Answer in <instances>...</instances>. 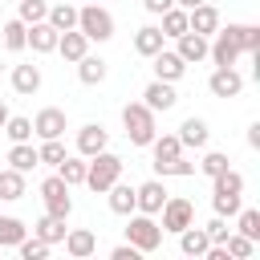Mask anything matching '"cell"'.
Wrapping results in <instances>:
<instances>
[{
	"label": "cell",
	"instance_id": "ab89813d",
	"mask_svg": "<svg viewBox=\"0 0 260 260\" xmlns=\"http://www.w3.org/2000/svg\"><path fill=\"white\" fill-rule=\"evenodd\" d=\"M223 252H228V256H236V260H252V252H256V244H252V240H244V236H236V232H232V236H228V240H223Z\"/></svg>",
	"mask_w": 260,
	"mask_h": 260
},
{
	"label": "cell",
	"instance_id": "f1b7e54d",
	"mask_svg": "<svg viewBox=\"0 0 260 260\" xmlns=\"http://www.w3.org/2000/svg\"><path fill=\"white\" fill-rule=\"evenodd\" d=\"M24 236H28L24 219H16V215H0V248H16Z\"/></svg>",
	"mask_w": 260,
	"mask_h": 260
},
{
	"label": "cell",
	"instance_id": "8fae6325",
	"mask_svg": "<svg viewBox=\"0 0 260 260\" xmlns=\"http://www.w3.org/2000/svg\"><path fill=\"white\" fill-rule=\"evenodd\" d=\"M154 61V81H167V85H175L183 73H187V65L179 61V53L175 49H162L158 57H150Z\"/></svg>",
	"mask_w": 260,
	"mask_h": 260
},
{
	"label": "cell",
	"instance_id": "cb8c5ba5",
	"mask_svg": "<svg viewBox=\"0 0 260 260\" xmlns=\"http://www.w3.org/2000/svg\"><path fill=\"white\" fill-rule=\"evenodd\" d=\"M106 195H110V211H114V215H134V187H130V183L118 179Z\"/></svg>",
	"mask_w": 260,
	"mask_h": 260
},
{
	"label": "cell",
	"instance_id": "60d3db41",
	"mask_svg": "<svg viewBox=\"0 0 260 260\" xmlns=\"http://www.w3.org/2000/svg\"><path fill=\"white\" fill-rule=\"evenodd\" d=\"M4 134L12 138V146H16V142H28V138H32V122H28V118H8V122H4Z\"/></svg>",
	"mask_w": 260,
	"mask_h": 260
},
{
	"label": "cell",
	"instance_id": "f5cc1de1",
	"mask_svg": "<svg viewBox=\"0 0 260 260\" xmlns=\"http://www.w3.org/2000/svg\"><path fill=\"white\" fill-rule=\"evenodd\" d=\"M85 260H98V256H85Z\"/></svg>",
	"mask_w": 260,
	"mask_h": 260
},
{
	"label": "cell",
	"instance_id": "d6986e66",
	"mask_svg": "<svg viewBox=\"0 0 260 260\" xmlns=\"http://www.w3.org/2000/svg\"><path fill=\"white\" fill-rule=\"evenodd\" d=\"M175 53H179V61H183V65H199V61H207V41H203V37H195V32H183Z\"/></svg>",
	"mask_w": 260,
	"mask_h": 260
},
{
	"label": "cell",
	"instance_id": "6da1fadb",
	"mask_svg": "<svg viewBox=\"0 0 260 260\" xmlns=\"http://www.w3.org/2000/svg\"><path fill=\"white\" fill-rule=\"evenodd\" d=\"M122 126H126V138H130V146H150V142L158 138L154 114H150L142 102H126V106H122Z\"/></svg>",
	"mask_w": 260,
	"mask_h": 260
},
{
	"label": "cell",
	"instance_id": "4fadbf2b",
	"mask_svg": "<svg viewBox=\"0 0 260 260\" xmlns=\"http://www.w3.org/2000/svg\"><path fill=\"white\" fill-rule=\"evenodd\" d=\"M65 252L73 256V260H85V256H93L98 252V236L89 232V228H73V232H65Z\"/></svg>",
	"mask_w": 260,
	"mask_h": 260
},
{
	"label": "cell",
	"instance_id": "f35d334b",
	"mask_svg": "<svg viewBox=\"0 0 260 260\" xmlns=\"http://www.w3.org/2000/svg\"><path fill=\"white\" fill-rule=\"evenodd\" d=\"M203 236H207V244H211V248H223V240L232 236V228H228V219H219V215H215V219H207V223H203Z\"/></svg>",
	"mask_w": 260,
	"mask_h": 260
},
{
	"label": "cell",
	"instance_id": "e575fe53",
	"mask_svg": "<svg viewBox=\"0 0 260 260\" xmlns=\"http://www.w3.org/2000/svg\"><path fill=\"white\" fill-rule=\"evenodd\" d=\"M158 32L179 41V37L187 32V12H183V8H171V12H162V28H158Z\"/></svg>",
	"mask_w": 260,
	"mask_h": 260
},
{
	"label": "cell",
	"instance_id": "9c48e42d",
	"mask_svg": "<svg viewBox=\"0 0 260 260\" xmlns=\"http://www.w3.org/2000/svg\"><path fill=\"white\" fill-rule=\"evenodd\" d=\"M106 142H110V134H106V126H102V122H85V126L77 130V154H81V158L102 154V150H106Z\"/></svg>",
	"mask_w": 260,
	"mask_h": 260
},
{
	"label": "cell",
	"instance_id": "d590c367",
	"mask_svg": "<svg viewBox=\"0 0 260 260\" xmlns=\"http://www.w3.org/2000/svg\"><path fill=\"white\" fill-rule=\"evenodd\" d=\"M0 32H4V49H8V53H20V49H24L28 28H24L20 20H4V28H0Z\"/></svg>",
	"mask_w": 260,
	"mask_h": 260
},
{
	"label": "cell",
	"instance_id": "2e32d148",
	"mask_svg": "<svg viewBox=\"0 0 260 260\" xmlns=\"http://www.w3.org/2000/svg\"><path fill=\"white\" fill-rule=\"evenodd\" d=\"M207 134H211V130H207V122H203V118H187V122L179 126V134H175V138H179V146H183V150H203V146H207Z\"/></svg>",
	"mask_w": 260,
	"mask_h": 260
},
{
	"label": "cell",
	"instance_id": "bcb514c9",
	"mask_svg": "<svg viewBox=\"0 0 260 260\" xmlns=\"http://www.w3.org/2000/svg\"><path fill=\"white\" fill-rule=\"evenodd\" d=\"M110 260H142V252H138V248H130V244H118V248L110 252Z\"/></svg>",
	"mask_w": 260,
	"mask_h": 260
},
{
	"label": "cell",
	"instance_id": "681fc988",
	"mask_svg": "<svg viewBox=\"0 0 260 260\" xmlns=\"http://www.w3.org/2000/svg\"><path fill=\"white\" fill-rule=\"evenodd\" d=\"M199 4H207V0H175V8H183V12H191V8H199Z\"/></svg>",
	"mask_w": 260,
	"mask_h": 260
},
{
	"label": "cell",
	"instance_id": "ac0fdd59",
	"mask_svg": "<svg viewBox=\"0 0 260 260\" xmlns=\"http://www.w3.org/2000/svg\"><path fill=\"white\" fill-rule=\"evenodd\" d=\"M223 32H228V41H232L240 53H260V28H256V24H228Z\"/></svg>",
	"mask_w": 260,
	"mask_h": 260
},
{
	"label": "cell",
	"instance_id": "e0dca14e",
	"mask_svg": "<svg viewBox=\"0 0 260 260\" xmlns=\"http://www.w3.org/2000/svg\"><path fill=\"white\" fill-rule=\"evenodd\" d=\"M162 41H167V37H162L154 24H142V28L134 32V53H138V57H158V53L167 49Z\"/></svg>",
	"mask_w": 260,
	"mask_h": 260
},
{
	"label": "cell",
	"instance_id": "4dcf8cb0",
	"mask_svg": "<svg viewBox=\"0 0 260 260\" xmlns=\"http://www.w3.org/2000/svg\"><path fill=\"white\" fill-rule=\"evenodd\" d=\"M57 179H61L65 187H81V183H85V158H65V162L57 167Z\"/></svg>",
	"mask_w": 260,
	"mask_h": 260
},
{
	"label": "cell",
	"instance_id": "44dd1931",
	"mask_svg": "<svg viewBox=\"0 0 260 260\" xmlns=\"http://www.w3.org/2000/svg\"><path fill=\"white\" fill-rule=\"evenodd\" d=\"M32 167H41V162H37V146H32V142H16V146L8 150V171L28 175Z\"/></svg>",
	"mask_w": 260,
	"mask_h": 260
},
{
	"label": "cell",
	"instance_id": "7402d4cb",
	"mask_svg": "<svg viewBox=\"0 0 260 260\" xmlns=\"http://www.w3.org/2000/svg\"><path fill=\"white\" fill-rule=\"evenodd\" d=\"M32 240H41V244H61L65 240V219H53V215H41L37 223H32Z\"/></svg>",
	"mask_w": 260,
	"mask_h": 260
},
{
	"label": "cell",
	"instance_id": "f6af8a7d",
	"mask_svg": "<svg viewBox=\"0 0 260 260\" xmlns=\"http://www.w3.org/2000/svg\"><path fill=\"white\" fill-rule=\"evenodd\" d=\"M142 8H146L150 16H162V12H171V8H175V0H142Z\"/></svg>",
	"mask_w": 260,
	"mask_h": 260
},
{
	"label": "cell",
	"instance_id": "c3c4849f",
	"mask_svg": "<svg viewBox=\"0 0 260 260\" xmlns=\"http://www.w3.org/2000/svg\"><path fill=\"white\" fill-rule=\"evenodd\" d=\"M248 146H260V122L248 126Z\"/></svg>",
	"mask_w": 260,
	"mask_h": 260
},
{
	"label": "cell",
	"instance_id": "7bdbcfd3",
	"mask_svg": "<svg viewBox=\"0 0 260 260\" xmlns=\"http://www.w3.org/2000/svg\"><path fill=\"white\" fill-rule=\"evenodd\" d=\"M16 248H20V260H49V244H41L32 236H24Z\"/></svg>",
	"mask_w": 260,
	"mask_h": 260
},
{
	"label": "cell",
	"instance_id": "8992f818",
	"mask_svg": "<svg viewBox=\"0 0 260 260\" xmlns=\"http://www.w3.org/2000/svg\"><path fill=\"white\" fill-rule=\"evenodd\" d=\"M41 199H45V215H53V219H69L73 199H69V187H65L57 175H49V179L41 183Z\"/></svg>",
	"mask_w": 260,
	"mask_h": 260
},
{
	"label": "cell",
	"instance_id": "484cf974",
	"mask_svg": "<svg viewBox=\"0 0 260 260\" xmlns=\"http://www.w3.org/2000/svg\"><path fill=\"white\" fill-rule=\"evenodd\" d=\"M77 77H81V85H102V81H106V61L93 57V53H85V57L77 61Z\"/></svg>",
	"mask_w": 260,
	"mask_h": 260
},
{
	"label": "cell",
	"instance_id": "7c38bea8",
	"mask_svg": "<svg viewBox=\"0 0 260 260\" xmlns=\"http://www.w3.org/2000/svg\"><path fill=\"white\" fill-rule=\"evenodd\" d=\"M179 102V93H175V85H167V81H150L146 89H142V106L150 110V114H158V110H171Z\"/></svg>",
	"mask_w": 260,
	"mask_h": 260
},
{
	"label": "cell",
	"instance_id": "7a4b0ae2",
	"mask_svg": "<svg viewBox=\"0 0 260 260\" xmlns=\"http://www.w3.org/2000/svg\"><path fill=\"white\" fill-rule=\"evenodd\" d=\"M118 179H122V158H118V154L102 150V154H93V158L85 162V187H89V191L106 195Z\"/></svg>",
	"mask_w": 260,
	"mask_h": 260
},
{
	"label": "cell",
	"instance_id": "5bb4252c",
	"mask_svg": "<svg viewBox=\"0 0 260 260\" xmlns=\"http://www.w3.org/2000/svg\"><path fill=\"white\" fill-rule=\"evenodd\" d=\"M57 41H61V32L53 28V24H32L28 28V37H24V49H32V53H57Z\"/></svg>",
	"mask_w": 260,
	"mask_h": 260
},
{
	"label": "cell",
	"instance_id": "4316f807",
	"mask_svg": "<svg viewBox=\"0 0 260 260\" xmlns=\"http://www.w3.org/2000/svg\"><path fill=\"white\" fill-rule=\"evenodd\" d=\"M45 24H53L57 32H73L77 28V8L73 4H53L49 16H45Z\"/></svg>",
	"mask_w": 260,
	"mask_h": 260
},
{
	"label": "cell",
	"instance_id": "b9f144b4",
	"mask_svg": "<svg viewBox=\"0 0 260 260\" xmlns=\"http://www.w3.org/2000/svg\"><path fill=\"white\" fill-rule=\"evenodd\" d=\"M211 207H215V215L219 219H228V215H240V195H211Z\"/></svg>",
	"mask_w": 260,
	"mask_h": 260
},
{
	"label": "cell",
	"instance_id": "9a60e30c",
	"mask_svg": "<svg viewBox=\"0 0 260 260\" xmlns=\"http://www.w3.org/2000/svg\"><path fill=\"white\" fill-rule=\"evenodd\" d=\"M207 89H211L215 98H240V89H244V77H240L236 69H215V73L207 77Z\"/></svg>",
	"mask_w": 260,
	"mask_h": 260
},
{
	"label": "cell",
	"instance_id": "f546056e",
	"mask_svg": "<svg viewBox=\"0 0 260 260\" xmlns=\"http://www.w3.org/2000/svg\"><path fill=\"white\" fill-rule=\"evenodd\" d=\"M211 195H244V175L228 167L219 179H211Z\"/></svg>",
	"mask_w": 260,
	"mask_h": 260
},
{
	"label": "cell",
	"instance_id": "ba28073f",
	"mask_svg": "<svg viewBox=\"0 0 260 260\" xmlns=\"http://www.w3.org/2000/svg\"><path fill=\"white\" fill-rule=\"evenodd\" d=\"M32 134H37L41 142H57V138L65 134V110H57V106H45V110L32 118Z\"/></svg>",
	"mask_w": 260,
	"mask_h": 260
},
{
	"label": "cell",
	"instance_id": "603a6c76",
	"mask_svg": "<svg viewBox=\"0 0 260 260\" xmlns=\"http://www.w3.org/2000/svg\"><path fill=\"white\" fill-rule=\"evenodd\" d=\"M57 53H61L65 61H73V65H77V61L89 53V41H85L77 28H73V32H61V41H57Z\"/></svg>",
	"mask_w": 260,
	"mask_h": 260
},
{
	"label": "cell",
	"instance_id": "1f68e13d",
	"mask_svg": "<svg viewBox=\"0 0 260 260\" xmlns=\"http://www.w3.org/2000/svg\"><path fill=\"white\" fill-rule=\"evenodd\" d=\"M236 236H244V240H260V211L256 207H240V223H236Z\"/></svg>",
	"mask_w": 260,
	"mask_h": 260
},
{
	"label": "cell",
	"instance_id": "83f0119b",
	"mask_svg": "<svg viewBox=\"0 0 260 260\" xmlns=\"http://www.w3.org/2000/svg\"><path fill=\"white\" fill-rule=\"evenodd\" d=\"M150 150H154V162H175V158H183V146H179L175 134H158V138L150 142ZM154 162H150V167H154Z\"/></svg>",
	"mask_w": 260,
	"mask_h": 260
},
{
	"label": "cell",
	"instance_id": "d4e9b609",
	"mask_svg": "<svg viewBox=\"0 0 260 260\" xmlns=\"http://www.w3.org/2000/svg\"><path fill=\"white\" fill-rule=\"evenodd\" d=\"M179 248H183L187 260H203V252H207L211 244H207L203 228H187V232H179Z\"/></svg>",
	"mask_w": 260,
	"mask_h": 260
},
{
	"label": "cell",
	"instance_id": "ee69618b",
	"mask_svg": "<svg viewBox=\"0 0 260 260\" xmlns=\"http://www.w3.org/2000/svg\"><path fill=\"white\" fill-rule=\"evenodd\" d=\"M154 171H158L162 179H167V175H179V179H183V175H195V162H187V158H175V162H154Z\"/></svg>",
	"mask_w": 260,
	"mask_h": 260
},
{
	"label": "cell",
	"instance_id": "8d00e7d4",
	"mask_svg": "<svg viewBox=\"0 0 260 260\" xmlns=\"http://www.w3.org/2000/svg\"><path fill=\"white\" fill-rule=\"evenodd\" d=\"M69 154H65V142L57 138V142H41L37 146V162H45V167H61Z\"/></svg>",
	"mask_w": 260,
	"mask_h": 260
},
{
	"label": "cell",
	"instance_id": "db71d44e",
	"mask_svg": "<svg viewBox=\"0 0 260 260\" xmlns=\"http://www.w3.org/2000/svg\"><path fill=\"white\" fill-rule=\"evenodd\" d=\"M183 260H187V256H183Z\"/></svg>",
	"mask_w": 260,
	"mask_h": 260
},
{
	"label": "cell",
	"instance_id": "d6a6232c",
	"mask_svg": "<svg viewBox=\"0 0 260 260\" xmlns=\"http://www.w3.org/2000/svg\"><path fill=\"white\" fill-rule=\"evenodd\" d=\"M16 4H20V16H16V20H20L24 28H32V24H41V20L49 16V4H45V0H16Z\"/></svg>",
	"mask_w": 260,
	"mask_h": 260
},
{
	"label": "cell",
	"instance_id": "3957f363",
	"mask_svg": "<svg viewBox=\"0 0 260 260\" xmlns=\"http://www.w3.org/2000/svg\"><path fill=\"white\" fill-rule=\"evenodd\" d=\"M77 32L85 41H110L114 37V16L102 4H81L77 8Z\"/></svg>",
	"mask_w": 260,
	"mask_h": 260
},
{
	"label": "cell",
	"instance_id": "74e56055",
	"mask_svg": "<svg viewBox=\"0 0 260 260\" xmlns=\"http://www.w3.org/2000/svg\"><path fill=\"white\" fill-rule=\"evenodd\" d=\"M195 171H203L207 179H219V175L228 171V154H219V150H207V154L195 162Z\"/></svg>",
	"mask_w": 260,
	"mask_h": 260
},
{
	"label": "cell",
	"instance_id": "277c9868",
	"mask_svg": "<svg viewBox=\"0 0 260 260\" xmlns=\"http://www.w3.org/2000/svg\"><path fill=\"white\" fill-rule=\"evenodd\" d=\"M126 244L138 248V252L146 256V252H154V248L162 244V228H158L150 215H138V211H134L130 223H126Z\"/></svg>",
	"mask_w": 260,
	"mask_h": 260
},
{
	"label": "cell",
	"instance_id": "30bf717a",
	"mask_svg": "<svg viewBox=\"0 0 260 260\" xmlns=\"http://www.w3.org/2000/svg\"><path fill=\"white\" fill-rule=\"evenodd\" d=\"M187 32H195V37H215L219 32V12L211 8V4H199V8H191L187 12Z\"/></svg>",
	"mask_w": 260,
	"mask_h": 260
},
{
	"label": "cell",
	"instance_id": "5b68a950",
	"mask_svg": "<svg viewBox=\"0 0 260 260\" xmlns=\"http://www.w3.org/2000/svg\"><path fill=\"white\" fill-rule=\"evenodd\" d=\"M158 215H162V223H158L162 232H175V236H179V232L195 228V203H191V199H183V195H171V199L162 203V211H158Z\"/></svg>",
	"mask_w": 260,
	"mask_h": 260
},
{
	"label": "cell",
	"instance_id": "52a82bcc",
	"mask_svg": "<svg viewBox=\"0 0 260 260\" xmlns=\"http://www.w3.org/2000/svg\"><path fill=\"white\" fill-rule=\"evenodd\" d=\"M167 199H171V191H167L158 179H150V183L134 187V211H138V215H150V219H154V215L162 211V203H167Z\"/></svg>",
	"mask_w": 260,
	"mask_h": 260
},
{
	"label": "cell",
	"instance_id": "836d02e7",
	"mask_svg": "<svg viewBox=\"0 0 260 260\" xmlns=\"http://www.w3.org/2000/svg\"><path fill=\"white\" fill-rule=\"evenodd\" d=\"M0 199H24V175H16V171H0Z\"/></svg>",
	"mask_w": 260,
	"mask_h": 260
},
{
	"label": "cell",
	"instance_id": "7dc6e473",
	"mask_svg": "<svg viewBox=\"0 0 260 260\" xmlns=\"http://www.w3.org/2000/svg\"><path fill=\"white\" fill-rule=\"evenodd\" d=\"M203 260H236V256H228L223 248H207V252H203Z\"/></svg>",
	"mask_w": 260,
	"mask_h": 260
},
{
	"label": "cell",
	"instance_id": "816d5d0a",
	"mask_svg": "<svg viewBox=\"0 0 260 260\" xmlns=\"http://www.w3.org/2000/svg\"><path fill=\"white\" fill-rule=\"evenodd\" d=\"M85 4H98V0H85Z\"/></svg>",
	"mask_w": 260,
	"mask_h": 260
},
{
	"label": "cell",
	"instance_id": "f907efd6",
	"mask_svg": "<svg viewBox=\"0 0 260 260\" xmlns=\"http://www.w3.org/2000/svg\"><path fill=\"white\" fill-rule=\"evenodd\" d=\"M8 118H12V114H8V106H4V102H0V126H4V122H8Z\"/></svg>",
	"mask_w": 260,
	"mask_h": 260
},
{
	"label": "cell",
	"instance_id": "ffe728a7",
	"mask_svg": "<svg viewBox=\"0 0 260 260\" xmlns=\"http://www.w3.org/2000/svg\"><path fill=\"white\" fill-rule=\"evenodd\" d=\"M12 89H16L20 98H32V93L41 89V69H37V65H16V69H12Z\"/></svg>",
	"mask_w": 260,
	"mask_h": 260
}]
</instances>
